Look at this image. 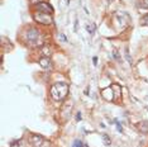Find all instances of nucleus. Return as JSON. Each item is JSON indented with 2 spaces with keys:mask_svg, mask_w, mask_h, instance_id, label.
I'll return each instance as SVG.
<instances>
[{
  "mask_svg": "<svg viewBox=\"0 0 148 147\" xmlns=\"http://www.w3.org/2000/svg\"><path fill=\"white\" fill-rule=\"evenodd\" d=\"M24 39L31 47H41L43 45V37L42 33L37 28H29L24 33Z\"/></svg>",
  "mask_w": 148,
  "mask_h": 147,
  "instance_id": "f257e3e1",
  "label": "nucleus"
},
{
  "mask_svg": "<svg viewBox=\"0 0 148 147\" xmlns=\"http://www.w3.org/2000/svg\"><path fill=\"white\" fill-rule=\"evenodd\" d=\"M69 90H70L69 84H66V82H56L51 88L52 99H55L56 102H62L69 94Z\"/></svg>",
  "mask_w": 148,
  "mask_h": 147,
  "instance_id": "f03ea898",
  "label": "nucleus"
},
{
  "mask_svg": "<svg viewBox=\"0 0 148 147\" xmlns=\"http://www.w3.org/2000/svg\"><path fill=\"white\" fill-rule=\"evenodd\" d=\"M33 18H34L36 22L41 23V24H45V25H49L53 23V19L51 14H47V13H42V12H37L33 14Z\"/></svg>",
  "mask_w": 148,
  "mask_h": 147,
  "instance_id": "7ed1b4c3",
  "label": "nucleus"
},
{
  "mask_svg": "<svg viewBox=\"0 0 148 147\" xmlns=\"http://www.w3.org/2000/svg\"><path fill=\"white\" fill-rule=\"evenodd\" d=\"M37 9L42 13H47V14H52L53 13V8L48 4V3H45V1L38 3V4H37Z\"/></svg>",
  "mask_w": 148,
  "mask_h": 147,
  "instance_id": "20e7f679",
  "label": "nucleus"
},
{
  "mask_svg": "<svg viewBox=\"0 0 148 147\" xmlns=\"http://www.w3.org/2000/svg\"><path fill=\"white\" fill-rule=\"evenodd\" d=\"M32 143L34 147H42L45 145V139H43V137L38 136V135H33L32 136Z\"/></svg>",
  "mask_w": 148,
  "mask_h": 147,
  "instance_id": "39448f33",
  "label": "nucleus"
},
{
  "mask_svg": "<svg viewBox=\"0 0 148 147\" xmlns=\"http://www.w3.org/2000/svg\"><path fill=\"white\" fill-rule=\"evenodd\" d=\"M101 95L104 96V99H106V100H113L114 99V91H113V89H110V88H106V89H104L103 91H101Z\"/></svg>",
  "mask_w": 148,
  "mask_h": 147,
  "instance_id": "423d86ee",
  "label": "nucleus"
},
{
  "mask_svg": "<svg viewBox=\"0 0 148 147\" xmlns=\"http://www.w3.org/2000/svg\"><path fill=\"white\" fill-rule=\"evenodd\" d=\"M39 65H41V67H43V69H51L52 63H51L49 57H43L39 60Z\"/></svg>",
  "mask_w": 148,
  "mask_h": 147,
  "instance_id": "0eeeda50",
  "label": "nucleus"
},
{
  "mask_svg": "<svg viewBox=\"0 0 148 147\" xmlns=\"http://www.w3.org/2000/svg\"><path fill=\"white\" fill-rule=\"evenodd\" d=\"M86 31H87L89 34H94L95 31H96V25L94 24V23H89V24L86 25Z\"/></svg>",
  "mask_w": 148,
  "mask_h": 147,
  "instance_id": "6e6552de",
  "label": "nucleus"
},
{
  "mask_svg": "<svg viewBox=\"0 0 148 147\" xmlns=\"http://www.w3.org/2000/svg\"><path fill=\"white\" fill-rule=\"evenodd\" d=\"M139 129H140V132H143V133H148V123L147 122L139 123Z\"/></svg>",
  "mask_w": 148,
  "mask_h": 147,
  "instance_id": "1a4fd4ad",
  "label": "nucleus"
},
{
  "mask_svg": "<svg viewBox=\"0 0 148 147\" xmlns=\"http://www.w3.org/2000/svg\"><path fill=\"white\" fill-rule=\"evenodd\" d=\"M101 138H103V141H104V143H105L106 146H109L110 143H112V141H110V138L108 137V135H105V133H103V135H101Z\"/></svg>",
  "mask_w": 148,
  "mask_h": 147,
  "instance_id": "9d476101",
  "label": "nucleus"
},
{
  "mask_svg": "<svg viewBox=\"0 0 148 147\" xmlns=\"http://www.w3.org/2000/svg\"><path fill=\"white\" fill-rule=\"evenodd\" d=\"M72 147H86L84 143L80 141V139H76V141H73V143H72Z\"/></svg>",
  "mask_w": 148,
  "mask_h": 147,
  "instance_id": "9b49d317",
  "label": "nucleus"
},
{
  "mask_svg": "<svg viewBox=\"0 0 148 147\" xmlns=\"http://www.w3.org/2000/svg\"><path fill=\"white\" fill-rule=\"evenodd\" d=\"M42 52H43V56H45V57H49V56L52 55V53H51V49H48V48H46V47L42 49Z\"/></svg>",
  "mask_w": 148,
  "mask_h": 147,
  "instance_id": "f8f14e48",
  "label": "nucleus"
},
{
  "mask_svg": "<svg viewBox=\"0 0 148 147\" xmlns=\"http://www.w3.org/2000/svg\"><path fill=\"white\" fill-rule=\"evenodd\" d=\"M140 23H142L143 25L148 24V15H146V16H144V18H142V21H140Z\"/></svg>",
  "mask_w": 148,
  "mask_h": 147,
  "instance_id": "ddd939ff",
  "label": "nucleus"
},
{
  "mask_svg": "<svg viewBox=\"0 0 148 147\" xmlns=\"http://www.w3.org/2000/svg\"><path fill=\"white\" fill-rule=\"evenodd\" d=\"M116 128H118V131L119 132H123V127H122V124H120L119 122H116Z\"/></svg>",
  "mask_w": 148,
  "mask_h": 147,
  "instance_id": "4468645a",
  "label": "nucleus"
},
{
  "mask_svg": "<svg viewBox=\"0 0 148 147\" xmlns=\"http://www.w3.org/2000/svg\"><path fill=\"white\" fill-rule=\"evenodd\" d=\"M69 3H70V0H61V5L62 6H67Z\"/></svg>",
  "mask_w": 148,
  "mask_h": 147,
  "instance_id": "2eb2a0df",
  "label": "nucleus"
},
{
  "mask_svg": "<svg viewBox=\"0 0 148 147\" xmlns=\"http://www.w3.org/2000/svg\"><path fill=\"white\" fill-rule=\"evenodd\" d=\"M76 119H77V121H80V119H81V113H77V115H76Z\"/></svg>",
  "mask_w": 148,
  "mask_h": 147,
  "instance_id": "dca6fc26",
  "label": "nucleus"
},
{
  "mask_svg": "<svg viewBox=\"0 0 148 147\" xmlns=\"http://www.w3.org/2000/svg\"><path fill=\"white\" fill-rule=\"evenodd\" d=\"M60 38H61V39H62V41H63V42H66V37H65V36H63V34H60Z\"/></svg>",
  "mask_w": 148,
  "mask_h": 147,
  "instance_id": "f3484780",
  "label": "nucleus"
},
{
  "mask_svg": "<svg viewBox=\"0 0 148 147\" xmlns=\"http://www.w3.org/2000/svg\"><path fill=\"white\" fill-rule=\"evenodd\" d=\"M31 3H33V4H38L39 0H31Z\"/></svg>",
  "mask_w": 148,
  "mask_h": 147,
  "instance_id": "a211bd4d",
  "label": "nucleus"
}]
</instances>
